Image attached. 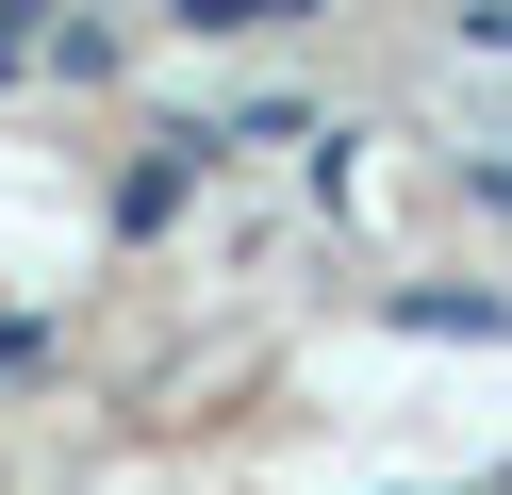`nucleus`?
<instances>
[]
</instances>
